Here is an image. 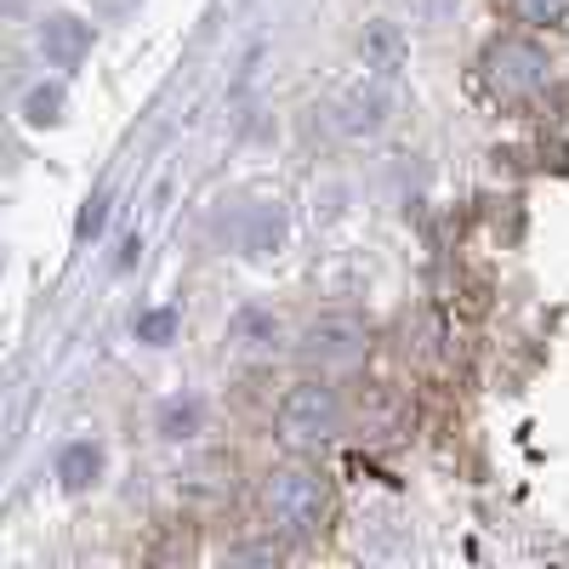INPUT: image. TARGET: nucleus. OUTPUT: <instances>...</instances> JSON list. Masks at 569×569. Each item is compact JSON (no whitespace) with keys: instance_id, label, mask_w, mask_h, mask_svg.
<instances>
[{"instance_id":"nucleus-1","label":"nucleus","mask_w":569,"mask_h":569,"mask_svg":"<svg viewBox=\"0 0 569 569\" xmlns=\"http://www.w3.org/2000/svg\"><path fill=\"white\" fill-rule=\"evenodd\" d=\"M262 512H268V525L279 536H319L325 530V518H330V485L319 479L313 467H279L268 490H262Z\"/></svg>"},{"instance_id":"nucleus-2","label":"nucleus","mask_w":569,"mask_h":569,"mask_svg":"<svg viewBox=\"0 0 569 569\" xmlns=\"http://www.w3.org/2000/svg\"><path fill=\"white\" fill-rule=\"evenodd\" d=\"M485 86H490V98H501V103H530V98H541V91L552 86V63H547V52L536 40L507 34V40H496L485 52Z\"/></svg>"},{"instance_id":"nucleus-3","label":"nucleus","mask_w":569,"mask_h":569,"mask_svg":"<svg viewBox=\"0 0 569 569\" xmlns=\"http://www.w3.org/2000/svg\"><path fill=\"white\" fill-rule=\"evenodd\" d=\"M337 427H342V405L325 382H302V388L284 393V405H279V439L284 445H297V450L325 445Z\"/></svg>"},{"instance_id":"nucleus-4","label":"nucleus","mask_w":569,"mask_h":569,"mask_svg":"<svg viewBox=\"0 0 569 569\" xmlns=\"http://www.w3.org/2000/svg\"><path fill=\"white\" fill-rule=\"evenodd\" d=\"M365 348H370V325L353 319V313L313 319V325L302 330V342H297V353H302L308 365H359Z\"/></svg>"},{"instance_id":"nucleus-5","label":"nucleus","mask_w":569,"mask_h":569,"mask_svg":"<svg viewBox=\"0 0 569 569\" xmlns=\"http://www.w3.org/2000/svg\"><path fill=\"white\" fill-rule=\"evenodd\" d=\"M40 52L52 69H80L91 58V23L74 18V12H58L40 23Z\"/></svg>"},{"instance_id":"nucleus-6","label":"nucleus","mask_w":569,"mask_h":569,"mask_svg":"<svg viewBox=\"0 0 569 569\" xmlns=\"http://www.w3.org/2000/svg\"><path fill=\"white\" fill-rule=\"evenodd\" d=\"M388 114H393V98H388V91L382 86H353L348 91V98L337 103V126H342V137H376V131H382L388 126Z\"/></svg>"},{"instance_id":"nucleus-7","label":"nucleus","mask_w":569,"mask_h":569,"mask_svg":"<svg viewBox=\"0 0 569 569\" xmlns=\"http://www.w3.org/2000/svg\"><path fill=\"white\" fill-rule=\"evenodd\" d=\"M233 240H240L246 257H273L284 246V206H246L240 228H233Z\"/></svg>"},{"instance_id":"nucleus-8","label":"nucleus","mask_w":569,"mask_h":569,"mask_svg":"<svg viewBox=\"0 0 569 569\" xmlns=\"http://www.w3.org/2000/svg\"><path fill=\"white\" fill-rule=\"evenodd\" d=\"M359 52H365V69H376V74H399L405 58H410V46H405V29H399V23L376 18V23H365V34H359Z\"/></svg>"},{"instance_id":"nucleus-9","label":"nucleus","mask_w":569,"mask_h":569,"mask_svg":"<svg viewBox=\"0 0 569 569\" xmlns=\"http://www.w3.org/2000/svg\"><path fill=\"white\" fill-rule=\"evenodd\" d=\"M228 342L233 348H246V353H273V342H279V319L268 313V308H240L228 319Z\"/></svg>"},{"instance_id":"nucleus-10","label":"nucleus","mask_w":569,"mask_h":569,"mask_svg":"<svg viewBox=\"0 0 569 569\" xmlns=\"http://www.w3.org/2000/svg\"><path fill=\"white\" fill-rule=\"evenodd\" d=\"M98 472H103V450L91 445V439H80V445H69V450L58 456V485H63L69 496L91 490V485H98Z\"/></svg>"},{"instance_id":"nucleus-11","label":"nucleus","mask_w":569,"mask_h":569,"mask_svg":"<svg viewBox=\"0 0 569 569\" xmlns=\"http://www.w3.org/2000/svg\"><path fill=\"white\" fill-rule=\"evenodd\" d=\"M200 427H206V405H200V399H182V393H177V399H166V405H160V433H166L171 445L194 439Z\"/></svg>"},{"instance_id":"nucleus-12","label":"nucleus","mask_w":569,"mask_h":569,"mask_svg":"<svg viewBox=\"0 0 569 569\" xmlns=\"http://www.w3.org/2000/svg\"><path fill=\"white\" fill-rule=\"evenodd\" d=\"M23 120L29 126H58L63 120V86H34L23 98Z\"/></svg>"},{"instance_id":"nucleus-13","label":"nucleus","mask_w":569,"mask_h":569,"mask_svg":"<svg viewBox=\"0 0 569 569\" xmlns=\"http://www.w3.org/2000/svg\"><path fill=\"white\" fill-rule=\"evenodd\" d=\"M177 308H154V313H137V342H154V348H166L171 337H177Z\"/></svg>"},{"instance_id":"nucleus-14","label":"nucleus","mask_w":569,"mask_h":569,"mask_svg":"<svg viewBox=\"0 0 569 569\" xmlns=\"http://www.w3.org/2000/svg\"><path fill=\"white\" fill-rule=\"evenodd\" d=\"M507 7L525 23H563L569 18V0H507Z\"/></svg>"},{"instance_id":"nucleus-15","label":"nucleus","mask_w":569,"mask_h":569,"mask_svg":"<svg viewBox=\"0 0 569 569\" xmlns=\"http://www.w3.org/2000/svg\"><path fill=\"white\" fill-rule=\"evenodd\" d=\"M405 12H410V23H445L456 12V0H405Z\"/></svg>"},{"instance_id":"nucleus-16","label":"nucleus","mask_w":569,"mask_h":569,"mask_svg":"<svg viewBox=\"0 0 569 569\" xmlns=\"http://www.w3.org/2000/svg\"><path fill=\"white\" fill-rule=\"evenodd\" d=\"M103 222H109V200L98 194V200H91V206L80 211V240H98V233H103Z\"/></svg>"}]
</instances>
